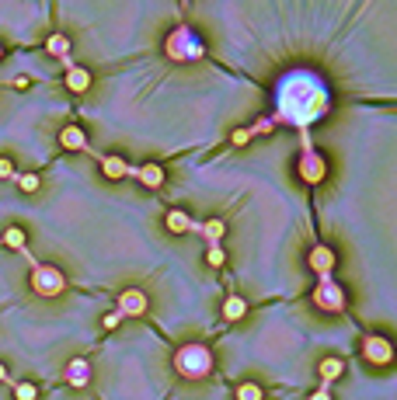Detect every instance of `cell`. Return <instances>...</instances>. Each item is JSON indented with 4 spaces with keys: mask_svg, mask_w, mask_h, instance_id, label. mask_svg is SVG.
I'll use <instances>...</instances> for the list:
<instances>
[{
    "mask_svg": "<svg viewBox=\"0 0 397 400\" xmlns=\"http://www.w3.org/2000/svg\"><path fill=\"white\" fill-rule=\"evenodd\" d=\"M45 52H49V56H56V60H60L67 70L74 67V60H70V38H67V35H60V32L49 35V38H45Z\"/></svg>",
    "mask_w": 397,
    "mask_h": 400,
    "instance_id": "4fadbf2b",
    "label": "cell"
},
{
    "mask_svg": "<svg viewBox=\"0 0 397 400\" xmlns=\"http://www.w3.org/2000/svg\"><path fill=\"white\" fill-rule=\"evenodd\" d=\"M0 178H14V160L11 157H0Z\"/></svg>",
    "mask_w": 397,
    "mask_h": 400,
    "instance_id": "4316f807",
    "label": "cell"
},
{
    "mask_svg": "<svg viewBox=\"0 0 397 400\" xmlns=\"http://www.w3.org/2000/svg\"><path fill=\"white\" fill-rule=\"evenodd\" d=\"M0 60H4V45H0Z\"/></svg>",
    "mask_w": 397,
    "mask_h": 400,
    "instance_id": "1f68e13d",
    "label": "cell"
},
{
    "mask_svg": "<svg viewBox=\"0 0 397 400\" xmlns=\"http://www.w3.org/2000/svg\"><path fill=\"white\" fill-rule=\"evenodd\" d=\"M129 178H136L143 188H153V192H157V188L164 185V167H160V164H140V167L129 164Z\"/></svg>",
    "mask_w": 397,
    "mask_h": 400,
    "instance_id": "30bf717a",
    "label": "cell"
},
{
    "mask_svg": "<svg viewBox=\"0 0 397 400\" xmlns=\"http://www.w3.org/2000/svg\"><path fill=\"white\" fill-rule=\"evenodd\" d=\"M119 324H122V317H119V313H105V317H101V327H105V331H116Z\"/></svg>",
    "mask_w": 397,
    "mask_h": 400,
    "instance_id": "83f0119b",
    "label": "cell"
},
{
    "mask_svg": "<svg viewBox=\"0 0 397 400\" xmlns=\"http://www.w3.org/2000/svg\"><path fill=\"white\" fill-rule=\"evenodd\" d=\"M147 307H150V300H147L143 289H122V293H119V307H116V313H119L122 320H126V317H143Z\"/></svg>",
    "mask_w": 397,
    "mask_h": 400,
    "instance_id": "ba28073f",
    "label": "cell"
},
{
    "mask_svg": "<svg viewBox=\"0 0 397 400\" xmlns=\"http://www.w3.org/2000/svg\"><path fill=\"white\" fill-rule=\"evenodd\" d=\"M14 400H39V386H35L32 379H21V383L14 386Z\"/></svg>",
    "mask_w": 397,
    "mask_h": 400,
    "instance_id": "603a6c76",
    "label": "cell"
},
{
    "mask_svg": "<svg viewBox=\"0 0 397 400\" xmlns=\"http://www.w3.org/2000/svg\"><path fill=\"white\" fill-rule=\"evenodd\" d=\"M28 285H32L35 296L52 300V296H63L67 293V275H63V268H56V265L35 261L32 265V275H28Z\"/></svg>",
    "mask_w": 397,
    "mask_h": 400,
    "instance_id": "277c9868",
    "label": "cell"
},
{
    "mask_svg": "<svg viewBox=\"0 0 397 400\" xmlns=\"http://www.w3.org/2000/svg\"><path fill=\"white\" fill-rule=\"evenodd\" d=\"M63 379H67L74 390H84V386L91 383V362H87V359H81V355H77V359H70V362H67V369H63Z\"/></svg>",
    "mask_w": 397,
    "mask_h": 400,
    "instance_id": "8fae6325",
    "label": "cell"
},
{
    "mask_svg": "<svg viewBox=\"0 0 397 400\" xmlns=\"http://www.w3.org/2000/svg\"><path fill=\"white\" fill-rule=\"evenodd\" d=\"M237 400H265V390H261L258 383H251V379H248V383H241V386H237Z\"/></svg>",
    "mask_w": 397,
    "mask_h": 400,
    "instance_id": "7402d4cb",
    "label": "cell"
},
{
    "mask_svg": "<svg viewBox=\"0 0 397 400\" xmlns=\"http://www.w3.org/2000/svg\"><path fill=\"white\" fill-rule=\"evenodd\" d=\"M345 373V362L342 359H321V366H317V376H321V390H331V383L338 379V376H342Z\"/></svg>",
    "mask_w": 397,
    "mask_h": 400,
    "instance_id": "5bb4252c",
    "label": "cell"
},
{
    "mask_svg": "<svg viewBox=\"0 0 397 400\" xmlns=\"http://www.w3.org/2000/svg\"><path fill=\"white\" fill-rule=\"evenodd\" d=\"M206 261H209V268H223V261H226V251H223L219 244H209V247H206Z\"/></svg>",
    "mask_w": 397,
    "mask_h": 400,
    "instance_id": "cb8c5ba5",
    "label": "cell"
},
{
    "mask_svg": "<svg viewBox=\"0 0 397 400\" xmlns=\"http://www.w3.org/2000/svg\"><path fill=\"white\" fill-rule=\"evenodd\" d=\"M307 265L317 271V278H328V275L334 271V251H331L328 244H314L310 254H307Z\"/></svg>",
    "mask_w": 397,
    "mask_h": 400,
    "instance_id": "9c48e42d",
    "label": "cell"
},
{
    "mask_svg": "<svg viewBox=\"0 0 397 400\" xmlns=\"http://www.w3.org/2000/svg\"><path fill=\"white\" fill-rule=\"evenodd\" d=\"M363 359L369 362V366H390L394 362V345L383 337V334H366V341H363Z\"/></svg>",
    "mask_w": 397,
    "mask_h": 400,
    "instance_id": "52a82bcc",
    "label": "cell"
},
{
    "mask_svg": "<svg viewBox=\"0 0 397 400\" xmlns=\"http://www.w3.org/2000/svg\"><path fill=\"white\" fill-rule=\"evenodd\" d=\"M101 175L111 178V181H119V178H129V160L119 157V153H105L101 157Z\"/></svg>",
    "mask_w": 397,
    "mask_h": 400,
    "instance_id": "7c38bea8",
    "label": "cell"
},
{
    "mask_svg": "<svg viewBox=\"0 0 397 400\" xmlns=\"http://www.w3.org/2000/svg\"><path fill=\"white\" fill-rule=\"evenodd\" d=\"M244 313H248V300L244 296H226L223 300V320L237 324V320H244Z\"/></svg>",
    "mask_w": 397,
    "mask_h": 400,
    "instance_id": "ac0fdd59",
    "label": "cell"
},
{
    "mask_svg": "<svg viewBox=\"0 0 397 400\" xmlns=\"http://www.w3.org/2000/svg\"><path fill=\"white\" fill-rule=\"evenodd\" d=\"M164 52H167V60H175V63H189V60H202L206 45H202V38L189 25H178L171 35L164 38Z\"/></svg>",
    "mask_w": 397,
    "mask_h": 400,
    "instance_id": "3957f363",
    "label": "cell"
},
{
    "mask_svg": "<svg viewBox=\"0 0 397 400\" xmlns=\"http://www.w3.org/2000/svg\"><path fill=\"white\" fill-rule=\"evenodd\" d=\"M63 84H67L70 94H84V91L91 87V70H84V67H70L67 77H63Z\"/></svg>",
    "mask_w": 397,
    "mask_h": 400,
    "instance_id": "9a60e30c",
    "label": "cell"
},
{
    "mask_svg": "<svg viewBox=\"0 0 397 400\" xmlns=\"http://www.w3.org/2000/svg\"><path fill=\"white\" fill-rule=\"evenodd\" d=\"M0 244L11 247V251H25V247H28V234L21 230V226H8L4 237H0Z\"/></svg>",
    "mask_w": 397,
    "mask_h": 400,
    "instance_id": "d6986e66",
    "label": "cell"
},
{
    "mask_svg": "<svg viewBox=\"0 0 397 400\" xmlns=\"http://www.w3.org/2000/svg\"><path fill=\"white\" fill-rule=\"evenodd\" d=\"M164 223H167V230H171V234H192V216L189 212H182V209H171V212H167L164 216Z\"/></svg>",
    "mask_w": 397,
    "mask_h": 400,
    "instance_id": "e0dca14e",
    "label": "cell"
},
{
    "mask_svg": "<svg viewBox=\"0 0 397 400\" xmlns=\"http://www.w3.org/2000/svg\"><path fill=\"white\" fill-rule=\"evenodd\" d=\"M310 300H314V307H317L321 313H342V310L349 307V293H345V285H338L331 275L317 282V289L310 293Z\"/></svg>",
    "mask_w": 397,
    "mask_h": 400,
    "instance_id": "5b68a950",
    "label": "cell"
},
{
    "mask_svg": "<svg viewBox=\"0 0 397 400\" xmlns=\"http://www.w3.org/2000/svg\"><path fill=\"white\" fill-rule=\"evenodd\" d=\"M310 400H331V393H328V390H314Z\"/></svg>",
    "mask_w": 397,
    "mask_h": 400,
    "instance_id": "f546056e",
    "label": "cell"
},
{
    "mask_svg": "<svg viewBox=\"0 0 397 400\" xmlns=\"http://www.w3.org/2000/svg\"><path fill=\"white\" fill-rule=\"evenodd\" d=\"M272 126H275L272 119H258V122H255L248 133H251V136H265V133H272Z\"/></svg>",
    "mask_w": 397,
    "mask_h": 400,
    "instance_id": "d4e9b609",
    "label": "cell"
},
{
    "mask_svg": "<svg viewBox=\"0 0 397 400\" xmlns=\"http://www.w3.org/2000/svg\"><path fill=\"white\" fill-rule=\"evenodd\" d=\"M14 181H18V188H21L25 195H35V192L42 188V178H39V175H14Z\"/></svg>",
    "mask_w": 397,
    "mask_h": 400,
    "instance_id": "44dd1931",
    "label": "cell"
},
{
    "mask_svg": "<svg viewBox=\"0 0 397 400\" xmlns=\"http://www.w3.org/2000/svg\"><path fill=\"white\" fill-rule=\"evenodd\" d=\"M328 115V91L324 84L307 74V70H297L290 74L286 80L279 84V94H275V119L272 122H293V126H310L317 119Z\"/></svg>",
    "mask_w": 397,
    "mask_h": 400,
    "instance_id": "6da1fadb",
    "label": "cell"
},
{
    "mask_svg": "<svg viewBox=\"0 0 397 400\" xmlns=\"http://www.w3.org/2000/svg\"><path fill=\"white\" fill-rule=\"evenodd\" d=\"M297 175H300L307 185H321V181L328 178V160L321 157V150H314V146L303 150V157H300V164H297Z\"/></svg>",
    "mask_w": 397,
    "mask_h": 400,
    "instance_id": "8992f818",
    "label": "cell"
},
{
    "mask_svg": "<svg viewBox=\"0 0 397 400\" xmlns=\"http://www.w3.org/2000/svg\"><path fill=\"white\" fill-rule=\"evenodd\" d=\"M0 383H8V366H0Z\"/></svg>",
    "mask_w": 397,
    "mask_h": 400,
    "instance_id": "4dcf8cb0",
    "label": "cell"
},
{
    "mask_svg": "<svg viewBox=\"0 0 397 400\" xmlns=\"http://www.w3.org/2000/svg\"><path fill=\"white\" fill-rule=\"evenodd\" d=\"M199 234L206 237V244H219V241H223V234H226V223H223V219H206Z\"/></svg>",
    "mask_w": 397,
    "mask_h": 400,
    "instance_id": "ffe728a7",
    "label": "cell"
},
{
    "mask_svg": "<svg viewBox=\"0 0 397 400\" xmlns=\"http://www.w3.org/2000/svg\"><path fill=\"white\" fill-rule=\"evenodd\" d=\"M175 373L182 379H206L213 373V352L206 345H199V341H192V345H182L175 352Z\"/></svg>",
    "mask_w": 397,
    "mask_h": 400,
    "instance_id": "7a4b0ae2",
    "label": "cell"
},
{
    "mask_svg": "<svg viewBox=\"0 0 397 400\" xmlns=\"http://www.w3.org/2000/svg\"><path fill=\"white\" fill-rule=\"evenodd\" d=\"M60 146L63 150H87V133L81 126H63L60 129Z\"/></svg>",
    "mask_w": 397,
    "mask_h": 400,
    "instance_id": "2e32d148",
    "label": "cell"
},
{
    "mask_svg": "<svg viewBox=\"0 0 397 400\" xmlns=\"http://www.w3.org/2000/svg\"><path fill=\"white\" fill-rule=\"evenodd\" d=\"M230 143H234V146H248V143H251V133H248V129H234V133H230Z\"/></svg>",
    "mask_w": 397,
    "mask_h": 400,
    "instance_id": "484cf974",
    "label": "cell"
},
{
    "mask_svg": "<svg viewBox=\"0 0 397 400\" xmlns=\"http://www.w3.org/2000/svg\"><path fill=\"white\" fill-rule=\"evenodd\" d=\"M14 87L25 91V87H32V80H28V77H14Z\"/></svg>",
    "mask_w": 397,
    "mask_h": 400,
    "instance_id": "f1b7e54d",
    "label": "cell"
}]
</instances>
